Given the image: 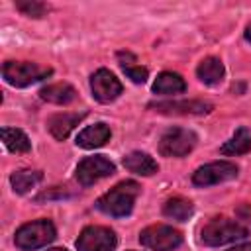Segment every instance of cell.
Here are the masks:
<instances>
[{
  "label": "cell",
  "mask_w": 251,
  "mask_h": 251,
  "mask_svg": "<svg viewBox=\"0 0 251 251\" xmlns=\"http://www.w3.org/2000/svg\"><path fill=\"white\" fill-rule=\"evenodd\" d=\"M84 118V112H63V114H55L49 118L47 127L51 131V135L59 141L67 139L69 133L75 129V126H78V122Z\"/></svg>",
  "instance_id": "obj_12"
},
{
  "label": "cell",
  "mask_w": 251,
  "mask_h": 251,
  "mask_svg": "<svg viewBox=\"0 0 251 251\" xmlns=\"http://www.w3.org/2000/svg\"><path fill=\"white\" fill-rule=\"evenodd\" d=\"M245 39H247V41L251 43V24H249V25L245 27Z\"/></svg>",
  "instance_id": "obj_26"
},
{
  "label": "cell",
  "mask_w": 251,
  "mask_h": 251,
  "mask_svg": "<svg viewBox=\"0 0 251 251\" xmlns=\"http://www.w3.org/2000/svg\"><path fill=\"white\" fill-rule=\"evenodd\" d=\"M53 71L49 67L37 65V63H29V61H6L2 67V76L8 84L24 88L29 86L33 82H39L43 78H47Z\"/></svg>",
  "instance_id": "obj_4"
},
{
  "label": "cell",
  "mask_w": 251,
  "mask_h": 251,
  "mask_svg": "<svg viewBox=\"0 0 251 251\" xmlns=\"http://www.w3.org/2000/svg\"><path fill=\"white\" fill-rule=\"evenodd\" d=\"M55 237H57V231H55V226L49 220H35V222L24 224L16 231L14 243L22 251H33V249L45 247Z\"/></svg>",
  "instance_id": "obj_3"
},
{
  "label": "cell",
  "mask_w": 251,
  "mask_h": 251,
  "mask_svg": "<svg viewBox=\"0 0 251 251\" xmlns=\"http://www.w3.org/2000/svg\"><path fill=\"white\" fill-rule=\"evenodd\" d=\"M137 194H139V184L133 180H124L116 184L112 190H108L104 196H100L96 200V208L108 216L124 218L133 210Z\"/></svg>",
  "instance_id": "obj_1"
},
{
  "label": "cell",
  "mask_w": 251,
  "mask_h": 251,
  "mask_svg": "<svg viewBox=\"0 0 251 251\" xmlns=\"http://www.w3.org/2000/svg\"><path fill=\"white\" fill-rule=\"evenodd\" d=\"M237 216H241L243 220L251 222V206H241V208H237Z\"/></svg>",
  "instance_id": "obj_24"
},
{
  "label": "cell",
  "mask_w": 251,
  "mask_h": 251,
  "mask_svg": "<svg viewBox=\"0 0 251 251\" xmlns=\"http://www.w3.org/2000/svg\"><path fill=\"white\" fill-rule=\"evenodd\" d=\"M235 176H237L235 163H229V161H214V163H208V165L196 169L194 175H192V182L196 186H212V184H220V182L231 180Z\"/></svg>",
  "instance_id": "obj_8"
},
{
  "label": "cell",
  "mask_w": 251,
  "mask_h": 251,
  "mask_svg": "<svg viewBox=\"0 0 251 251\" xmlns=\"http://www.w3.org/2000/svg\"><path fill=\"white\" fill-rule=\"evenodd\" d=\"M90 90L98 102L108 104V102H114L122 94V82L108 69H98L90 76Z\"/></svg>",
  "instance_id": "obj_10"
},
{
  "label": "cell",
  "mask_w": 251,
  "mask_h": 251,
  "mask_svg": "<svg viewBox=\"0 0 251 251\" xmlns=\"http://www.w3.org/2000/svg\"><path fill=\"white\" fill-rule=\"evenodd\" d=\"M16 8L29 16V18H41L45 12H47V6L41 4V2H35V0H24V2H16Z\"/></svg>",
  "instance_id": "obj_23"
},
{
  "label": "cell",
  "mask_w": 251,
  "mask_h": 251,
  "mask_svg": "<svg viewBox=\"0 0 251 251\" xmlns=\"http://www.w3.org/2000/svg\"><path fill=\"white\" fill-rule=\"evenodd\" d=\"M192 212H194L192 202L186 200V198H182V196H173V198H169V200L165 202V206H163V214H165L167 218H171V220H176V222L188 220V218L192 216Z\"/></svg>",
  "instance_id": "obj_18"
},
{
  "label": "cell",
  "mask_w": 251,
  "mask_h": 251,
  "mask_svg": "<svg viewBox=\"0 0 251 251\" xmlns=\"http://www.w3.org/2000/svg\"><path fill=\"white\" fill-rule=\"evenodd\" d=\"M247 235V229L229 220V218H212L200 231V239L204 245H210V247H220V245H226V243H231V241H237V239H243Z\"/></svg>",
  "instance_id": "obj_2"
},
{
  "label": "cell",
  "mask_w": 251,
  "mask_h": 251,
  "mask_svg": "<svg viewBox=\"0 0 251 251\" xmlns=\"http://www.w3.org/2000/svg\"><path fill=\"white\" fill-rule=\"evenodd\" d=\"M116 167L110 159H106L104 155H94V157H86L78 163L76 167V180L82 186H90L94 182H98L104 176L114 175Z\"/></svg>",
  "instance_id": "obj_9"
},
{
  "label": "cell",
  "mask_w": 251,
  "mask_h": 251,
  "mask_svg": "<svg viewBox=\"0 0 251 251\" xmlns=\"http://www.w3.org/2000/svg\"><path fill=\"white\" fill-rule=\"evenodd\" d=\"M2 141L12 153H27L31 149L29 137L18 127H2Z\"/></svg>",
  "instance_id": "obj_19"
},
{
  "label": "cell",
  "mask_w": 251,
  "mask_h": 251,
  "mask_svg": "<svg viewBox=\"0 0 251 251\" xmlns=\"http://www.w3.org/2000/svg\"><path fill=\"white\" fill-rule=\"evenodd\" d=\"M124 167L129 171V173H135V175H141V176H151L159 171V165L157 161L143 153V151H131L124 157Z\"/></svg>",
  "instance_id": "obj_13"
},
{
  "label": "cell",
  "mask_w": 251,
  "mask_h": 251,
  "mask_svg": "<svg viewBox=\"0 0 251 251\" xmlns=\"http://www.w3.org/2000/svg\"><path fill=\"white\" fill-rule=\"evenodd\" d=\"M118 61H120L122 71L127 75V78H131L135 84H143V82L147 80L149 71H147L145 67H141V65H135L137 61H135V57H133L131 53L120 51V53H118Z\"/></svg>",
  "instance_id": "obj_21"
},
{
  "label": "cell",
  "mask_w": 251,
  "mask_h": 251,
  "mask_svg": "<svg viewBox=\"0 0 251 251\" xmlns=\"http://www.w3.org/2000/svg\"><path fill=\"white\" fill-rule=\"evenodd\" d=\"M149 108L161 114H208L212 110L210 102L204 100H169V102H151Z\"/></svg>",
  "instance_id": "obj_11"
},
{
  "label": "cell",
  "mask_w": 251,
  "mask_h": 251,
  "mask_svg": "<svg viewBox=\"0 0 251 251\" xmlns=\"http://www.w3.org/2000/svg\"><path fill=\"white\" fill-rule=\"evenodd\" d=\"M224 73H226L224 63H222L218 57H206V59H202L200 65H198V69H196L198 78H200L204 84H208V86L220 84L222 78H224Z\"/></svg>",
  "instance_id": "obj_17"
},
{
  "label": "cell",
  "mask_w": 251,
  "mask_h": 251,
  "mask_svg": "<svg viewBox=\"0 0 251 251\" xmlns=\"http://www.w3.org/2000/svg\"><path fill=\"white\" fill-rule=\"evenodd\" d=\"M251 149V133L247 127H239L229 141L222 145V155H243Z\"/></svg>",
  "instance_id": "obj_20"
},
{
  "label": "cell",
  "mask_w": 251,
  "mask_h": 251,
  "mask_svg": "<svg viewBox=\"0 0 251 251\" xmlns=\"http://www.w3.org/2000/svg\"><path fill=\"white\" fill-rule=\"evenodd\" d=\"M227 251H251V243H243V245H235V247H231V249H227Z\"/></svg>",
  "instance_id": "obj_25"
},
{
  "label": "cell",
  "mask_w": 251,
  "mask_h": 251,
  "mask_svg": "<svg viewBox=\"0 0 251 251\" xmlns=\"http://www.w3.org/2000/svg\"><path fill=\"white\" fill-rule=\"evenodd\" d=\"M196 141L198 137L194 131L184 129V127H171L161 135L159 151L165 157H184L194 149Z\"/></svg>",
  "instance_id": "obj_6"
},
{
  "label": "cell",
  "mask_w": 251,
  "mask_h": 251,
  "mask_svg": "<svg viewBox=\"0 0 251 251\" xmlns=\"http://www.w3.org/2000/svg\"><path fill=\"white\" fill-rule=\"evenodd\" d=\"M139 241L141 245L153 251H173L182 243V233L171 226L155 224L139 233Z\"/></svg>",
  "instance_id": "obj_5"
},
{
  "label": "cell",
  "mask_w": 251,
  "mask_h": 251,
  "mask_svg": "<svg viewBox=\"0 0 251 251\" xmlns=\"http://www.w3.org/2000/svg\"><path fill=\"white\" fill-rule=\"evenodd\" d=\"M116 245H118L116 233L104 226H88L80 231L76 239L78 251H114Z\"/></svg>",
  "instance_id": "obj_7"
},
{
  "label": "cell",
  "mask_w": 251,
  "mask_h": 251,
  "mask_svg": "<svg viewBox=\"0 0 251 251\" xmlns=\"http://www.w3.org/2000/svg\"><path fill=\"white\" fill-rule=\"evenodd\" d=\"M39 96H41V100H45V102L65 106V104H71V102L76 98V90H75L69 82H55V84L43 86V88L39 90Z\"/></svg>",
  "instance_id": "obj_15"
},
{
  "label": "cell",
  "mask_w": 251,
  "mask_h": 251,
  "mask_svg": "<svg viewBox=\"0 0 251 251\" xmlns=\"http://www.w3.org/2000/svg\"><path fill=\"white\" fill-rule=\"evenodd\" d=\"M110 139V127L102 122L94 124V126H88L84 127L78 137H76V145L78 147H84V149H96V147H102L106 141Z\"/></svg>",
  "instance_id": "obj_14"
},
{
  "label": "cell",
  "mask_w": 251,
  "mask_h": 251,
  "mask_svg": "<svg viewBox=\"0 0 251 251\" xmlns=\"http://www.w3.org/2000/svg\"><path fill=\"white\" fill-rule=\"evenodd\" d=\"M47 251H67V249H63V247H53V249H47Z\"/></svg>",
  "instance_id": "obj_27"
},
{
  "label": "cell",
  "mask_w": 251,
  "mask_h": 251,
  "mask_svg": "<svg viewBox=\"0 0 251 251\" xmlns=\"http://www.w3.org/2000/svg\"><path fill=\"white\" fill-rule=\"evenodd\" d=\"M41 178H43V173H41V171H18V173H12L10 184H12L14 192L25 194V192H29L37 182H41Z\"/></svg>",
  "instance_id": "obj_22"
},
{
  "label": "cell",
  "mask_w": 251,
  "mask_h": 251,
  "mask_svg": "<svg viewBox=\"0 0 251 251\" xmlns=\"http://www.w3.org/2000/svg\"><path fill=\"white\" fill-rule=\"evenodd\" d=\"M186 90V82L180 75L176 73H161L157 76V80L153 82V92L161 94V96H173V94H182Z\"/></svg>",
  "instance_id": "obj_16"
}]
</instances>
